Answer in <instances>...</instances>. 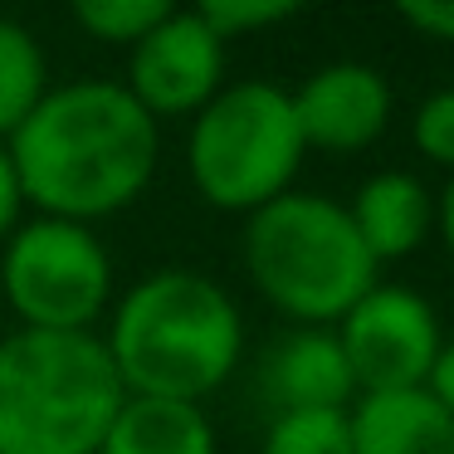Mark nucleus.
<instances>
[{"instance_id":"ddd939ff","label":"nucleus","mask_w":454,"mask_h":454,"mask_svg":"<svg viewBox=\"0 0 454 454\" xmlns=\"http://www.w3.org/2000/svg\"><path fill=\"white\" fill-rule=\"evenodd\" d=\"M98 454H215V430L191 401L128 395L113 415Z\"/></svg>"},{"instance_id":"0eeeda50","label":"nucleus","mask_w":454,"mask_h":454,"mask_svg":"<svg viewBox=\"0 0 454 454\" xmlns=\"http://www.w3.org/2000/svg\"><path fill=\"white\" fill-rule=\"evenodd\" d=\"M337 342H342V356L362 395L415 391L425 386L430 362L440 352V317L415 288L376 284L337 323Z\"/></svg>"},{"instance_id":"dca6fc26","label":"nucleus","mask_w":454,"mask_h":454,"mask_svg":"<svg viewBox=\"0 0 454 454\" xmlns=\"http://www.w3.org/2000/svg\"><path fill=\"white\" fill-rule=\"evenodd\" d=\"M167 15L171 5H161V0H83V5H74V20L89 35H98L103 44H137Z\"/></svg>"},{"instance_id":"4be33fe9","label":"nucleus","mask_w":454,"mask_h":454,"mask_svg":"<svg viewBox=\"0 0 454 454\" xmlns=\"http://www.w3.org/2000/svg\"><path fill=\"white\" fill-rule=\"evenodd\" d=\"M434 215H440V235H444V245H450V254H454V176H450V186H444Z\"/></svg>"},{"instance_id":"f03ea898","label":"nucleus","mask_w":454,"mask_h":454,"mask_svg":"<svg viewBox=\"0 0 454 454\" xmlns=\"http://www.w3.org/2000/svg\"><path fill=\"white\" fill-rule=\"evenodd\" d=\"M108 356L122 391L200 405L235 376L245 356V317L215 278L161 269L113 308Z\"/></svg>"},{"instance_id":"a211bd4d","label":"nucleus","mask_w":454,"mask_h":454,"mask_svg":"<svg viewBox=\"0 0 454 454\" xmlns=\"http://www.w3.org/2000/svg\"><path fill=\"white\" fill-rule=\"evenodd\" d=\"M411 137H415V152H420L425 161L454 171V89L430 93V98L415 108Z\"/></svg>"},{"instance_id":"4468645a","label":"nucleus","mask_w":454,"mask_h":454,"mask_svg":"<svg viewBox=\"0 0 454 454\" xmlns=\"http://www.w3.org/2000/svg\"><path fill=\"white\" fill-rule=\"evenodd\" d=\"M44 93H50V69L40 40L25 25L0 20V137H15V128L40 108Z\"/></svg>"},{"instance_id":"20e7f679","label":"nucleus","mask_w":454,"mask_h":454,"mask_svg":"<svg viewBox=\"0 0 454 454\" xmlns=\"http://www.w3.org/2000/svg\"><path fill=\"white\" fill-rule=\"evenodd\" d=\"M245 269L259 294L303 327L342 323L376 288V259L347 206L308 191H284L249 215Z\"/></svg>"},{"instance_id":"1a4fd4ad","label":"nucleus","mask_w":454,"mask_h":454,"mask_svg":"<svg viewBox=\"0 0 454 454\" xmlns=\"http://www.w3.org/2000/svg\"><path fill=\"white\" fill-rule=\"evenodd\" d=\"M288 98H294V118H298V132H303V147L362 152L391 122V83L372 64H356V59L323 64Z\"/></svg>"},{"instance_id":"6ab92c4d","label":"nucleus","mask_w":454,"mask_h":454,"mask_svg":"<svg viewBox=\"0 0 454 454\" xmlns=\"http://www.w3.org/2000/svg\"><path fill=\"white\" fill-rule=\"evenodd\" d=\"M401 20L420 30L425 40L454 44V0H411V5H401Z\"/></svg>"},{"instance_id":"f3484780","label":"nucleus","mask_w":454,"mask_h":454,"mask_svg":"<svg viewBox=\"0 0 454 454\" xmlns=\"http://www.w3.org/2000/svg\"><path fill=\"white\" fill-rule=\"evenodd\" d=\"M196 15L220 35V40H235V35H254V30H264V25L288 20L294 5H288V0H206Z\"/></svg>"},{"instance_id":"7ed1b4c3","label":"nucleus","mask_w":454,"mask_h":454,"mask_svg":"<svg viewBox=\"0 0 454 454\" xmlns=\"http://www.w3.org/2000/svg\"><path fill=\"white\" fill-rule=\"evenodd\" d=\"M122 401L93 333L25 327L0 342V454H98Z\"/></svg>"},{"instance_id":"aec40b11","label":"nucleus","mask_w":454,"mask_h":454,"mask_svg":"<svg viewBox=\"0 0 454 454\" xmlns=\"http://www.w3.org/2000/svg\"><path fill=\"white\" fill-rule=\"evenodd\" d=\"M425 391H430L434 405L454 420V342H440V352H434V362H430V376H425Z\"/></svg>"},{"instance_id":"f8f14e48","label":"nucleus","mask_w":454,"mask_h":454,"mask_svg":"<svg viewBox=\"0 0 454 454\" xmlns=\"http://www.w3.org/2000/svg\"><path fill=\"white\" fill-rule=\"evenodd\" d=\"M347 215H352L356 235H362L366 254L376 264L381 259H405L430 239L434 196L411 171H376L372 181H362V191L347 206Z\"/></svg>"},{"instance_id":"39448f33","label":"nucleus","mask_w":454,"mask_h":454,"mask_svg":"<svg viewBox=\"0 0 454 454\" xmlns=\"http://www.w3.org/2000/svg\"><path fill=\"white\" fill-rule=\"evenodd\" d=\"M294 98L278 83L245 79L220 89L196 113L186 137V171L215 210H249L278 200L303 161Z\"/></svg>"},{"instance_id":"412c9836","label":"nucleus","mask_w":454,"mask_h":454,"mask_svg":"<svg viewBox=\"0 0 454 454\" xmlns=\"http://www.w3.org/2000/svg\"><path fill=\"white\" fill-rule=\"evenodd\" d=\"M20 181H15V167H11V152L0 147V245L15 235V220H20Z\"/></svg>"},{"instance_id":"9b49d317","label":"nucleus","mask_w":454,"mask_h":454,"mask_svg":"<svg viewBox=\"0 0 454 454\" xmlns=\"http://www.w3.org/2000/svg\"><path fill=\"white\" fill-rule=\"evenodd\" d=\"M347 425L352 454H454V420L425 386L362 395L356 411H347Z\"/></svg>"},{"instance_id":"423d86ee","label":"nucleus","mask_w":454,"mask_h":454,"mask_svg":"<svg viewBox=\"0 0 454 454\" xmlns=\"http://www.w3.org/2000/svg\"><path fill=\"white\" fill-rule=\"evenodd\" d=\"M0 288L35 333H89L108 308L113 259L89 225L40 215L5 239Z\"/></svg>"},{"instance_id":"f257e3e1","label":"nucleus","mask_w":454,"mask_h":454,"mask_svg":"<svg viewBox=\"0 0 454 454\" xmlns=\"http://www.w3.org/2000/svg\"><path fill=\"white\" fill-rule=\"evenodd\" d=\"M5 152L30 206L50 220L89 225L118 215L147 191L161 132L122 83L79 79L44 93Z\"/></svg>"},{"instance_id":"6e6552de","label":"nucleus","mask_w":454,"mask_h":454,"mask_svg":"<svg viewBox=\"0 0 454 454\" xmlns=\"http://www.w3.org/2000/svg\"><path fill=\"white\" fill-rule=\"evenodd\" d=\"M225 79V40L196 11H171L157 30L132 44L122 89L152 118H186L220 93Z\"/></svg>"},{"instance_id":"2eb2a0df","label":"nucleus","mask_w":454,"mask_h":454,"mask_svg":"<svg viewBox=\"0 0 454 454\" xmlns=\"http://www.w3.org/2000/svg\"><path fill=\"white\" fill-rule=\"evenodd\" d=\"M259 454H352L347 411H284V415H274Z\"/></svg>"},{"instance_id":"9d476101","label":"nucleus","mask_w":454,"mask_h":454,"mask_svg":"<svg viewBox=\"0 0 454 454\" xmlns=\"http://www.w3.org/2000/svg\"><path fill=\"white\" fill-rule=\"evenodd\" d=\"M264 391L284 411H347L356 395L352 366L342 356V342L327 327H303L284 337L274 356L264 362Z\"/></svg>"}]
</instances>
